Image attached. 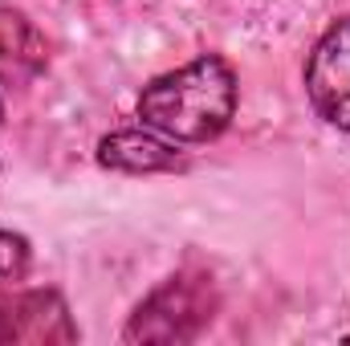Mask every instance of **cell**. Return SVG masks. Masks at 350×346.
<instances>
[{
  "instance_id": "6da1fadb",
  "label": "cell",
  "mask_w": 350,
  "mask_h": 346,
  "mask_svg": "<svg viewBox=\"0 0 350 346\" xmlns=\"http://www.w3.org/2000/svg\"><path fill=\"white\" fill-rule=\"evenodd\" d=\"M241 82L220 53H200L172 74L151 78L139 94V118L175 143H212L237 118Z\"/></svg>"
},
{
  "instance_id": "7a4b0ae2",
  "label": "cell",
  "mask_w": 350,
  "mask_h": 346,
  "mask_svg": "<svg viewBox=\"0 0 350 346\" xmlns=\"http://www.w3.org/2000/svg\"><path fill=\"white\" fill-rule=\"evenodd\" d=\"M220 310V293L212 273L179 269L167 281H159L122 326L126 343H191L200 338Z\"/></svg>"
},
{
  "instance_id": "3957f363",
  "label": "cell",
  "mask_w": 350,
  "mask_h": 346,
  "mask_svg": "<svg viewBox=\"0 0 350 346\" xmlns=\"http://www.w3.org/2000/svg\"><path fill=\"white\" fill-rule=\"evenodd\" d=\"M306 98L322 122L350 135V16L334 21L306 57Z\"/></svg>"
},
{
  "instance_id": "277c9868",
  "label": "cell",
  "mask_w": 350,
  "mask_h": 346,
  "mask_svg": "<svg viewBox=\"0 0 350 346\" xmlns=\"http://www.w3.org/2000/svg\"><path fill=\"white\" fill-rule=\"evenodd\" d=\"M78 326L57 289H25L0 297V346H66Z\"/></svg>"
},
{
  "instance_id": "5b68a950",
  "label": "cell",
  "mask_w": 350,
  "mask_h": 346,
  "mask_svg": "<svg viewBox=\"0 0 350 346\" xmlns=\"http://www.w3.org/2000/svg\"><path fill=\"white\" fill-rule=\"evenodd\" d=\"M98 163L122 175H159L183 168V151H179L175 139L151 131L143 122V127H126V131L106 135L98 143Z\"/></svg>"
},
{
  "instance_id": "8992f818",
  "label": "cell",
  "mask_w": 350,
  "mask_h": 346,
  "mask_svg": "<svg viewBox=\"0 0 350 346\" xmlns=\"http://www.w3.org/2000/svg\"><path fill=\"white\" fill-rule=\"evenodd\" d=\"M49 62V45L41 37V29L16 12V8H0V86H25L33 82Z\"/></svg>"
},
{
  "instance_id": "52a82bcc",
  "label": "cell",
  "mask_w": 350,
  "mask_h": 346,
  "mask_svg": "<svg viewBox=\"0 0 350 346\" xmlns=\"http://www.w3.org/2000/svg\"><path fill=\"white\" fill-rule=\"evenodd\" d=\"M29 265H33V245H29L21 232L0 228V289H8V285L25 281Z\"/></svg>"
},
{
  "instance_id": "ba28073f",
  "label": "cell",
  "mask_w": 350,
  "mask_h": 346,
  "mask_svg": "<svg viewBox=\"0 0 350 346\" xmlns=\"http://www.w3.org/2000/svg\"><path fill=\"white\" fill-rule=\"evenodd\" d=\"M0 118H4V98H0Z\"/></svg>"
}]
</instances>
